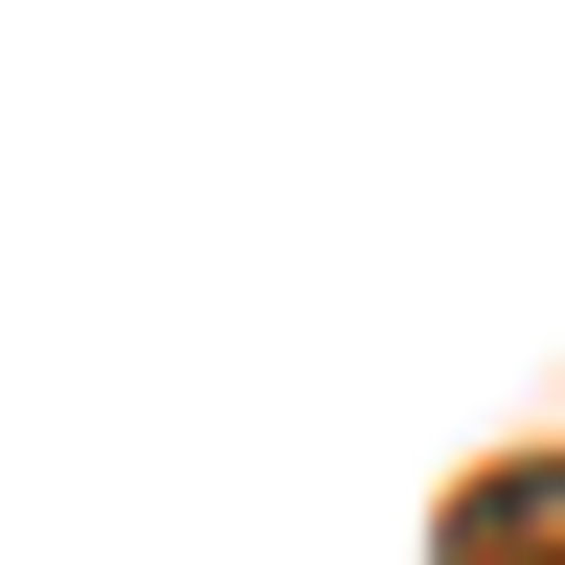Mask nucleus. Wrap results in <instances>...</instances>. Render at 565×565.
Segmentation results:
<instances>
[{"instance_id": "obj_1", "label": "nucleus", "mask_w": 565, "mask_h": 565, "mask_svg": "<svg viewBox=\"0 0 565 565\" xmlns=\"http://www.w3.org/2000/svg\"><path fill=\"white\" fill-rule=\"evenodd\" d=\"M430 565H565V452H498V476L430 521Z\"/></svg>"}]
</instances>
